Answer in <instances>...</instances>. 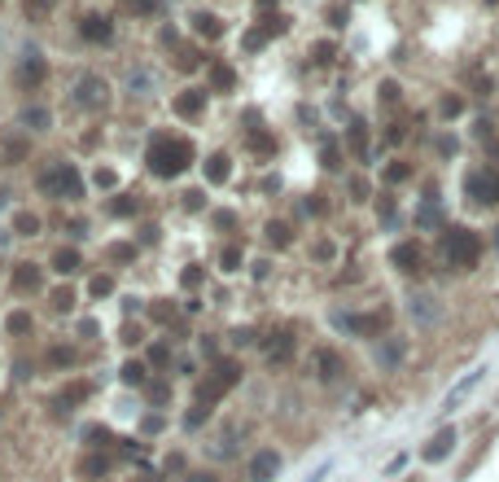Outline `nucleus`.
<instances>
[{
  "label": "nucleus",
  "mask_w": 499,
  "mask_h": 482,
  "mask_svg": "<svg viewBox=\"0 0 499 482\" xmlns=\"http://www.w3.org/2000/svg\"><path fill=\"white\" fill-rule=\"evenodd\" d=\"M145 162H150V171L158 180H176V176H184L189 162H193V141L171 136V132H153L150 150H145Z\"/></svg>",
  "instance_id": "obj_1"
},
{
  "label": "nucleus",
  "mask_w": 499,
  "mask_h": 482,
  "mask_svg": "<svg viewBox=\"0 0 499 482\" xmlns=\"http://www.w3.org/2000/svg\"><path fill=\"white\" fill-rule=\"evenodd\" d=\"M36 184H40V193L53 198V202H75V198H84V180H79V171L61 159L45 162L40 176H36Z\"/></svg>",
  "instance_id": "obj_2"
},
{
  "label": "nucleus",
  "mask_w": 499,
  "mask_h": 482,
  "mask_svg": "<svg viewBox=\"0 0 499 482\" xmlns=\"http://www.w3.org/2000/svg\"><path fill=\"white\" fill-rule=\"evenodd\" d=\"M443 255H447L451 268H478V259H482V237H478L473 228H447Z\"/></svg>",
  "instance_id": "obj_3"
},
{
  "label": "nucleus",
  "mask_w": 499,
  "mask_h": 482,
  "mask_svg": "<svg viewBox=\"0 0 499 482\" xmlns=\"http://www.w3.org/2000/svg\"><path fill=\"white\" fill-rule=\"evenodd\" d=\"M237 381H241V369H237L233 360H219V364L206 373V381L198 386V404L206 408V413H210V408H215V404H219V399H224L233 386H237Z\"/></svg>",
  "instance_id": "obj_4"
},
{
  "label": "nucleus",
  "mask_w": 499,
  "mask_h": 482,
  "mask_svg": "<svg viewBox=\"0 0 499 482\" xmlns=\"http://www.w3.org/2000/svg\"><path fill=\"white\" fill-rule=\"evenodd\" d=\"M464 198H473L478 207H495L499 202V171L473 167V171L464 176Z\"/></svg>",
  "instance_id": "obj_5"
},
{
  "label": "nucleus",
  "mask_w": 499,
  "mask_h": 482,
  "mask_svg": "<svg viewBox=\"0 0 499 482\" xmlns=\"http://www.w3.org/2000/svg\"><path fill=\"white\" fill-rule=\"evenodd\" d=\"M105 97H110V88H105V79H101V75H84V79L75 84V106L101 110L105 106Z\"/></svg>",
  "instance_id": "obj_6"
},
{
  "label": "nucleus",
  "mask_w": 499,
  "mask_h": 482,
  "mask_svg": "<svg viewBox=\"0 0 499 482\" xmlns=\"http://www.w3.org/2000/svg\"><path fill=\"white\" fill-rule=\"evenodd\" d=\"M49 79V61H45V53H22V61H18V84L22 88H40Z\"/></svg>",
  "instance_id": "obj_7"
},
{
  "label": "nucleus",
  "mask_w": 499,
  "mask_h": 482,
  "mask_svg": "<svg viewBox=\"0 0 499 482\" xmlns=\"http://www.w3.org/2000/svg\"><path fill=\"white\" fill-rule=\"evenodd\" d=\"M390 264L399 272H407V276H416V272L425 268V246H421V241H399V246L390 250Z\"/></svg>",
  "instance_id": "obj_8"
},
{
  "label": "nucleus",
  "mask_w": 499,
  "mask_h": 482,
  "mask_svg": "<svg viewBox=\"0 0 499 482\" xmlns=\"http://www.w3.org/2000/svg\"><path fill=\"white\" fill-rule=\"evenodd\" d=\"M84 399H93V381L79 377V381H70V386H61V390L53 395V408H57V413H75Z\"/></svg>",
  "instance_id": "obj_9"
},
{
  "label": "nucleus",
  "mask_w": 499,
  "mask_h": 482,
  "mask_svg": "<svg viewBox=\"0 0 499 482\" xmlns=\"http://www.w3.org/2000/svg\"><path fill=\"white\" fill-rule=\"evenodd\" d=\"M79 36H84L88 45H110V40H114V22H110L105 13H84V18H79Z\"/></svg>",
  "instance_id": "obj_10"
},
{
  "label": "nucleus",
  "mask_w": 499,
  "mask_h": 482,
  "mask_svg": "<svg viewBox=\"0 0 499 482\" xmlns=\"http://www.w3.org/2000/svg\"><path fill=\"white\" fill-rule=\"evenodd\" d=\"M338 324L350 329V333H359V338H377V333L390 324V312H372V316H338Z\"/></svg>",
  "instance_id": "obj_11"
},
{
  "label": "nucleus",
  "mask_w": 499,
  "mask_h": 482,
  "mask_svg": "<svg viewBox=\"0 0 499 482\" xmlns=\"http://www.w3.org/2000/svg\"><path fill=\"white\" fill-rule=\"evenodd\" d=\"M482 377H487V369H473L469 377H460V381L451 386L447 399H443V413H447V417L460 408V404H464V399H469V395H473V390H478V386H482Z\"/></svg>",
  "instance_id": "obj_12"
},
{
  "label": "nucleus",
  "mask_w": 499,
  "mask_h": 482,
  "mask_svg": "<svg viewBox=\"0 0 499 482\" xmlns=\"http://www.w3.org/2000/svg\"><path fill=\"white\" fill-rule=\"evenodd\" d=\"M276 474H281V452L263 447V452L250 456V482H272Z\"/></svg>",
  "instance_id": "obj_13"
},
{
  "label": "nucleus",
  "mask_w": 499,
  "mask_h": 482,
  "mask_svg": "<svg viewBox=\"0 0 499 482\" xmlns=\"http://www.w3.org/2000/svg\"><path fill=\"white\" fill-rule=\"evenodd\" d=\"M31 154V141H27V132H9V136H0V162L4 167H18V162H27Z\"/></svg>",
  "instance_id": "obj_14"
},
{
  "label": "nucleus",
  "mask_w": 499,
  "mask_h": 482,
  "mask_svg": "<svg viewBox=\"0 0 499 482\" xmlns=\"http://www.w3.org/2000/svg\"><path fill=\"white\" fill-rule=\"evenodd\" d=\"M451 447H455V426H443L434 438H429V443H425V447H421V456L434 465V461H447Z\"/></svg>",
  "instance_id": "obj_15"
},
{
  "label": "nucleus",
  "mask_w": 499,
  "mask_h": 482,
  "mask_svg": "<svg viewBox=\"0 0 499 482\" xmlns=\"http://www.w3.org/2000/svg\"><path fill=\"white\" fill-rule=\"evenodd\" d=\"M171 110H176L180 118H198L201 110H206V88H184V93L171 102Z\"/></svg>",
  "instance_id": "obj_16"
},
{
  "label": "nucleus",
  "mask_w": 499,
  "mask_h": 482,
  "mask_svg": "<svg viewBox=\"0 0 499 482\" xmlns=\"http://www.w3.org/2000/svg\"><path fill=\"white\" fill-rule=\"evenodd\" d=\"M40 285H45V276H40L36 264H18V268H13V290H18V294H27V290L36 294Z\"/></svg>",
  "instance_id": "obj_17"
},
{
  "label": "nucleus",
  "mask_w": 499,
  "mask_h": 482,
  "mask_svg": "<svg viewBox=\"0 0 499 482\" xmlns=\"http://www.w3.org/2000/svg\"><path fill=\"white\" fill-rule=\"evenodd\" d=\"M315 369H320V373H315L320 381H338L347 364H342V355H338V351H320V355H315Z\"/></svg>",
  "instance_id": "obj_18"
},
{
  "label": "nucleus",
  "mask_w": 499,
  "mask_h": 482,
  "mask_svg": "<svg viewBox=\"0 0 499 482\" xmlns=\"http://www.w3.org/2000/svg\"><path fill=\"white\" fill-rule=\"evenodd\" d=\"M49 123L53 118H49V110L45 106H27L22 114H18V127H22V132H45Z\"/></svg>",
  "instance_id": "obj_19"
},
{
  "label": "nucleus",
  "mask_w": 499,
  "mask_h": 482,
  "mask_svg": "<svg viewBox=\"0 0 499 482\" xmlns=\"http://www.w3.org/2000/svg\"><path fill=\"white\" fill-rule=\"evenodd\" d=\"M228 176H233V159H228V154H210V159H206V180H210V184H224Z\"/></svg>",
  "instance_id": "obj_20"
},
{
  "label": "nucleus",
  "mask_w": 499,
  "mask_h": 482,
  "mask_svg": "<svg viewBox=\"0 0 499 482\" xmlns=\"http://www.w3.org/2000/svg\"><path fill=\"white\" fill-rule=\"evenodd\" d=\"M79 264H84V255H79L75 246H61V250L53 255V272H61V276H70V272H79Z\"/></svg>",
  "instance_id": "obj_21"
},
{
  "label": "nucleus",
  "mask_w": 499,
  "mask_h": 482,
  "mask_svg": "<svg viewBox=\"0 0 499 482\" xmlns=\"http://www.w3.org/2000/svg\"><path fill=\"white\" fill-rule=\"evenodd\" d=\"M193 31H198L201 40H219L224 36V22L215 13H193Z\"/></svg>",
  "instance_id": "obj_22"
},
{
  "label": "nucleus",
  "mask_w": 499,
  "mask_h": 482,
  "mask_svg": "<svg viewBox=\"0 0 499 482\" xmlns=\"http://www.w3.org/2000/svg\"><path fill=\"white\" fill-rule=\"evenodd\" d=\"M290 355H294V338H290V333H276V342L267 347V360H272V364H285Z\"/></svg>",
  "instance_id": "obj_23"
},
{
  "label": "nucleus",
  "mask_w": 499,
  "mask_h": 482,
  "mask_svg": "<svg viewBox=\"0 0 499 482\" xmlns=\"http://www.w3.org/2000/svg\"><path fill=\"white\" fill-rule=\"evenodd\" d=\"M267 241H272L276 250H285V246L294 241V233H290V224H285V219H272V224H267Z\"/></svg>",
  "instance_id": "obj_24"
},
{
  "label": "nucleus",
  "mask_w": 499,
  "mask_h": 482,
  "mask_svg": "<svg viewBox=\"0 0 499 482\" xmlns=\"http://www.w3.org/2000/svg\"><path fill=\"white\" fill-rule=\"evenodd\" d=\"M57 4H61V0H22V9H27V18H31V22H45Z\"/></svg>",
  "instance_id": "obj_25"
},
{
  "label": "nucleus",
  "mask_w": 499,
  "mask_h": 482,
  "mask_svg": "<svg viewBox=\"0 0 499 482\" xmlns=\"http://www.w3.org/2000/svg\"><path fill=\"white\" fill-rule=\"evenodd\" d=\"M13 233H18V237H36V233H40V219L31 211H18L13 215Z\"/></svg>",
  "instance_id": "obj_26"
},
{
  "label": "nucleus",
  "mask_w": 499,
  "mask_h": 482,
  "mask_svg": "<svg viewBox=\"0 0 499 482\" xmlns=\"http://www.w3.org/2000/svg\"><path fill=\"white\" fill-rule=\"evenodd\" d=\"M123 381H127V386H145V377H150V369H145V364H141V360H127V364H123Z\"/></svg>",
  "instance_id": "obj_27"
},
{
  "label": "nucleus",
  "mask_w": 499,
  "mask_h": 482,
  "mask_svg": "<svg viewBox=\"0 0 499 482\" xmlns=\"http://www.w3.org/2000/svg\"><path fill=\"white\" fill-rule=\"evenodd\" d=\"M210 84H215L219 93H228V88L237 84V75H233V66H210Z\"/></svg>",
  "instance_id": "obj_28"
},
{
  "label": "nucleus",
  "mask_w": 499,
  "mask_h": 482,
  "mask_svg": "<svg viewBox=\"0 0 499 482\" xmlns=\"http://www.w3.org/2000/svg\"><path fill=\"white\" fill-rule=\"evenodd\" d=\"M158 4H162V0H123V9H127V13H136V18H153V13H158Z\"/></svg>",
  "instance_id": "obj_29"
},
{
  "label": "nucleus",
  "mask_w": 499,
  "mask_h": 482,
  "mask_svg": "<svg viewBox=\"0 0 499 482\" xmlns=\"http://www.w3.org/2000/svg\"><path fill=\"white\" fill-rule=\"evenodd\" d=\"M136 207H141V202H136V198H127V193H119L114 202H105V211L110 215H136Z\"/></svg>",
  "instance_id": "obj_30"
},
{
  "label": "nucleus",
  "mask_w": 499,
  "mask_h": 482,
  "mask_svg": "<svg viewBox=\"0 0 499 482\" xmlns=\"http://www.w3.org/2000/svg\"><path fill=\"white\" fill-rule=\"evenodd\" d=\"M350 150L364 159V150H368V132H364V123H350Z\"/></svg>",
  "instance_id": "obj_31"
},
{
  "label": "nucleus",
  "mask_w": 499,
  "mask_h": 482,
  "mask_svg": "<svg viewBox=\"0 0 499 482\" xmlns=\"http://www.w3.org/2000/svg\"><path fill=\"white\" fill-rule=\"evenodd\" d=\"M75 307V290L66 285V290H53V312H70Z\"/></svg>",
  "instance_id": "obj_32"
},
{
  "label": "nucleus",
  "mask_w": 499,
  "mask_h": 482,
  "mask_svg": "<svg viewBox=\"0 0 499 482\" xmlns=\"http://www.w3.org/2000/svg\"><path fill=\"white\" fill-rule=\"evenodd\" d=\"M4 329H9V333H31V312H13V316L4 321Z\"/></svg>",
  "instance_id": "obj_33"
},
{
  "label": "nucleus",
  "mask_w": 499,
  "mask_h": 482,
  "mask_svg": "<svg viewBox=\"0 0 499 482\" xmlns=\"http://www.w3.org/2000/svg\"><path fill=\"white\" fill-rule=\"evenodd\" d=\"M219 264H224V272H237V268H241V246H224Z\"/></svg>",
  "instance_id": "obj_34"
},
{
  "label": "nucleus",
  "mask_w": 499,
  "mask_h": 482,
  "mask_svg": "<svg viewBox=\"0 0 499 482\" xmlns=\"http://www.w3.org/2000/svg\"><path fill=\"white\" fill-rule=\"evenodd\" d=\"M88 290H93V298H105V294H114V276H105V272H101V276H93V285H88Z\"/></svg>",
  "instance_id": "obj_35"
},
{
  "label": "nucleus",
  "mask_w": 499,
  "mask_h": 482,
  "mask_svg": "<svg viewBox=\"0 0 499 482\" xmlns=\"http://www.w3.org/2000/svg\"><path fill=\"white\" fill-rule=\"evenodd\" d=\"M114 180H119V176H114L110 167H97V171H93V184H97V189H114Z\"/></svg>",
  "instance_id": "obj_36"
},
{
  "label": "nucleus",
  "mask_w": 499,
  "mask_h": 482,
  "mask_svg": "<svg viewBox=\"0 0 499 482\" xmlns=\"http://www.w3.org/2000/svg\"><path fill=\"white\" fill-rule=\"evenodd\" d=\"M460 106H464V102H460V97H443V114H447V118H455V114H460Z\"/></svg>",
  "instance_id": "obj_37"
},
{
  "label": "nucleus",
  "mask_w": 499,
  "mask_h": 482,
  "mask_svg": "<svg viewBox=\"0 0 499 482\" xmlns=\"http://www.w3.org/2000/svg\"><path fill=\"white\" fill-rule=\"evenodd\" d=\"M53 364H75V351H66V347H57V351H53Z\"/></svg>",
  "instance_id": "obj_38"
},
{
  "label": "nucleus",
  "mask_w": 499,
  "mask_h": 482,
  "mask_svg": "<svg viewBox=\"0 0 499 482\" xmlns=\"http://www.w3.org/2000/svg\"><path fill=\"white\" fill-rule=\"evenodd\" d=\"M407 176H412V167H390V171H386V180H407Z\"/></svg>",
  "instance_id": "obj_39"
},
{
  "label": "nucleus",
  "mask_w": 499,
  "mask_h": 482,
  "mask_svg": "<svg viewBox=\"0 0 499 482\" xmlns=\"http://www.w3.org/2000/svg\"><path fill=\"white\" fill-rule=\"evenodd\" d=\"M350 193L364 202V198H368V180H350Z\"/></svg>",
  "instance_id": "obj_40"
},
{
  "label": "nucleus",
  "mask_w": 499,
  "mask_h": 482,
  "mask_svg": "<svg viewBox=\"0 0 499 482\" xmlns=\"http://www.w3.org/2000/svg\"><path fill=\"white\" fill-rule=\"evenodd\" d=\"M132 255H136L132 246H110V259H132Z\"/></svg>",
  "instance_id": "obj_41"
},
{
  "label": "nucleus",
  "mask_w": 499,
  "mask_h": 482,
  "mask_svg": "<svg viewBox=\"0 0 499 482\" xmlns=\"http://www.w3.org/2000/svg\"><path fill=\"white\" fill-rule=\"evenodd\" d=\"M184 285H189V290H198V285H201V268H189V272H184Z\"/></svg>",
  "instance_id": "obj_42"
},
{
  "label": "nucleus",
  "mask_w": 499,
  "mask_h": 482,
  "mask_svg": "<svg viewBox=\"0 0 499 482\" xmlns=\"http://www.w3.org/2000/svg\"><path fill=\"white\" fill-rule=\"evenodd\" d=\"M324 167H342L338 162V145H324Z\"/></svg>",
  "instance_id": "obj_43"
},
{
  "label": "nucleus",
  "mask_w": 499,
  "mask_h": 482,
  "mask_svg": "<svg viewBox=\"0 0 499 482\" xmlns=\"http://www.w3.org/2000/svg\"><path fill=\"white\" fill-rule=\"evenodd\" d=\"M184 207H189V211H198V207H201V189H193V193H184Z\"/></svg>",
  "instance_id": "obj_44"
},
{
  "label": "nucleus",
  "mask_w": 499,
  "mask_h": 482,
  "mask_svg": "<svg viewBox=\"0 0 499 482\" xmlns=\"http://www.w3.org/2000/svg\"><path fill=\"white\" fill-rule=\"evenodd\" d=\"M215 224H219V228H233V224H237V215H228V211H219V215H215Z\"/></svg>",
  "instance_id": "obj_45"
},
{
  "label": "nucleus",
  "mask_w": 499,
  "mask_h": 482,
  "mask_svg": "<svg viewBox=\"0 0 499 482\" xmlns=\"http://www.w3.org/2000/svg\"><path fill=\"white\" fill-rule=\"evenodd\" d=\"M184 482H219V478H215V474H206V470H198V474H189Z\"/></svg>",
  "instance_id": "obj_46"
},
{
  "label": "nucleus",
  "mask_w": 499,
  "mask_h": 482,
  "mask_svg": "<svg viewBox=\"0 0 499 482\" xmlns=\"http://www.w3.org/2000/svg\"><path fill=\"white\" fill-rule=\"evenodd\" d=\"M329 470H333V465H320V470H315V474H311L307 482H324V478H329Z\"/></svg>",
  "instance_id": "obj_47"
},
{
  "label": "nucleus",
  "mask_w": 499,
  "mask_h": 482,
  "mask_svg": "<svg viewBox=\"0 0 499 482\" xmlns=\"http://www.w3.org/2000/svg\"><path fill=\"white\" fill-rule=\"evenodd\" d=\"M495 246H499V228H495Z\"/></svg>",
  "instance_id": "obj_48"
}]
</instances>
